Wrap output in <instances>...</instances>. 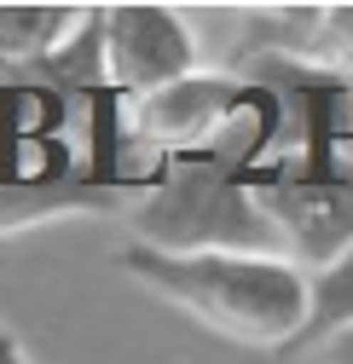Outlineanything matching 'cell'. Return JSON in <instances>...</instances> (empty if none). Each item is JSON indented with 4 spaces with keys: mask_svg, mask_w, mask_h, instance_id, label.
Instances as JSON below:
<instances>
[{
    "mask_svg": "<svg viewBox=\"0 0 353 364\" xmlns=\"http://www.w3.org/2000/svg\"><path fill=\"white\" fill-rule=\"evenodd\" d=\"M122 272L197 318L203 330L260 353H295L307 324V266L290 255H168L145 243L116 249Z\"/></svg>",
    "mask_w": 353,
    "mask_h": 364,
    "instance_id": "cell-1",
    "label": "cell"
},
{
    "mask_svg": "<svg viewBox=\"0 0 353 364\" xmlns=\"http://www.w3.org/2000/svg\"><path fill=\"white\" fill-rule=\"evenodd\" d=\"M127 220H134V243L168 255H290L267 203L220 151L162 156L151 191Z\"/></svg>",
    "mask_w": 353,
    "mask_h": 364,
    "instance_id": "cell-2",
    "label": "cell"
},
{
    "mask_svg": "<svg viewBox=\"0 0 353 364\" xmlns=\"http://www.w3.org/2000/svg\"><path fill=\"white\" fill-rule=\"evenodd\" d=\"M255 99H260V87L243 81L238 70H191L127 110V133L139 145H157L162 156L226 151L232 133L249 122Z\"/></svg>",
    "mask_w": 353,
    "mask_h": 364,
    "instance_id": "cell-3",
    "label": "cell"
},
{
    "mask_svg": "<svg viewBox=\"0 0 353 364\" xmlns=\"http://www.w3.org/2000/svg\"><path fill=\"white\" fill-rule=\"evenodd\" d=\"M243 179L278 220L290 260L325 266L353 243V168L313 173L301 162H260V168H243Z\"/></svg>",
    "mask_w": 353,
    "mask_h": 364,
    "instance_id": "cell-4",
    "label": "cell"
},
{
    "mask_svg": "<svg viewBox=\"0 0 353 364\" xmlns=\"http://www.w3.org/2000/svg\"><path fill=\"white\" fill-rule=\"evenodd\" d=\"M191 70H197V29L174 6H157V0L105 6V75L127 99V110Z\"/></svg>",
    "mask_w": 353,
    "mask_h": 364,
    "instance_id": "cell-5",
    "label": "cell"
},
{
    "mask_svg": "<svg viewBox=\"0 0 353 364\" xmlns=\"http://www.w3.org/2000/svg\"><path fill=\"white\" fill-rule=\"evenodd\" d=\"M157 173H134V179H99L87 168H64V173H29V179H0V237H23L41 225H64V220H87V214H134L139 197L151 191Z\"/></svg>",
    "mask_w": 353,
    "mask_h": 364,
    "instance_id": "cell-6",
    "label": "cell"
},
{
    "mask_svg": "<svg viewBox=\"0 0 353 364\" xmlns=\"http://www.w3.org/2000/svg\"><path fill=\"white\" fill-rule=\"evenodd\" d=\"M75 23H81V6H0V75L58 53Z\"/></svg>",
    "mask_w": 353,
    "mask_h": 364,
    "instance_id": "cell-7",
    "label": "cell"
},
{
    "mask_svg": "<svg viewBox=\"0 0 353 364\" xmlns=\"http://www.w3.org/2000/svg\"><path fill=\"white\" fill-rule=\"evenodd\" d=\"M353 330V243L325 260V266H307V324H301V347H325L330 336Z\"/></svg>",
    "mask_w": 353,
    "mask_h": 364,
    "instance_id": "cell-8",
    "label": "cell"
},
{
    "mask_svg": "<svg viewBox=\"0 0 353 364\" xmlns=\"http://www.w3.org/2000/svg\"><path fill=\"white\" fill-rule=\"evenodd\" d=\"M307 64H325L336 75L353 81V6H319L313 23V58Z\"/></svg>",
    "mask_w": 353,
    "mask_h": 364,
    "instance_id": "cell-9",
    "label": "cell"
},
{
    "mask_svg": "<svg viewBox=\"0 0 353 364\" xmlns=\"http://www.w3.org/2000/svg\"><path fill=\"white\" fill-rule=\"evenodd\" d=\"M319 364H353V330H347V336H330V341L319 347Z\"/></svg>",
    "mask_w": 353,
    "mask_h": 364,
    "instance_id": "cell-10",
    "label": "cell"
},
{
    "mask_svg": "<svg viewBox=\"0 0 353 364\" xmlns=\"http://www.w3.org/2000/svg\"><path fill=\"white\" fill-rule=\"evenodd\" d=\"M0 364H23V353H18V341H12L6 324H0Z\"/></svg>",
    "mask_w": 353,
    "mask_h": 364,
    "instance_id": "cell-11",
    "label": "cell"
}]
</instances>
